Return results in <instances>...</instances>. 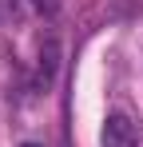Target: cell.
Masks as SVG:
<instances>
[{
    "label": "cell",
    "mask_w": 143,
    "mask_h": 147,
    "mask_svg": "<svg viewBox=\"0 0 143 147\" xmlns=\"http://www.w3.org/2000/svg\"><path fill=\"white\" fill-rule=\"evenodd\" d=\"M20 147H40V143H20Z\"/></svg>",
    "instance_id": "7a4b0ae2"
},
{
    "label": "cell",
    "mask_w": 143,
    "mask_h": 147,
    "mask_svg": "<svg viewBox=\"0 0 143 147\" xmlns=\"http://www.w3.org/2000/svg\"><path fill=\"white\" fill-rule=\"evenodd\" d=\"M99 143L103 147H139V127L127 119V115H107L103 131H99Z\"/></svg>",
    "instance_id": "6da1fadb"
}]
</instances>
